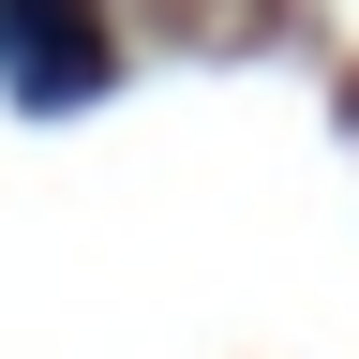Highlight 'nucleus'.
I'll return each mask as SVG.
<instances>
[{
	"instance_id": "f257e3e1",
	"label": "nucleus",
	"mask_w": 359,
	"mask_h": 359,
	"mask_svg": "<svg viewBox=\"0 0 359 359\" xmlns=\"http://www.w3.org/2000/svg\"><path fill=\"white\" fill-rule=\"evenodd\" d=\"M0 90L15 105H90L105 90V15L90 0H0Z\"/></svg>"
}]
</instances>
